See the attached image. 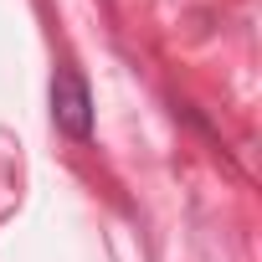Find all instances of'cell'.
<instances>
[{"label": "cell", "instance_id": "cell-1", "mask_svg": "<svg viewBox=\"0 0 262 262\" xmlns=\"http://www.w3.org/2000/svg\"><path fill=\"white\" fill-rule=\"evenodd\" d=\"M52 123H57V134L72 139V144L93 139V93H88V77L72 62H62L52 72Z\"/></svg>", "mask_w": 262, "mask_h": 262}]
</instances>
